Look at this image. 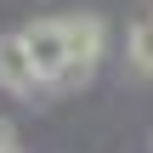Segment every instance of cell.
I'll list each match as a JSON object with an SVG mask.
<instances>
[{
  "label": "cell",
  "instance_id": "cell-1",
  "mask_svg": "<svg viewBox=\"0 0 153 153\" xmlns=\"http://www.w3.org/2000/svg\"><path fill=\"white\" fill-rule=\"evenodd\" d=\"M57 23H62V40H68V68H62V79L51 85V97L91 85L97 68H102V57H108V23H102L97 11H62Z\"/></svg>",
  "mask_w": 153,
  "mask_h": 153
},
{
  "label": "cell",
  "instance_id": "cell-2",
  "mask_svg": "<svg viewBox=\"0 0 153 153\" xmlns=\"http://www.w3.org/2000/svg\"><path fill=\"white\" fill-rule=\"evenodd\" d=\"M23 45H28V62H34V74H40V97H51V85H57V79H62V68H68L62 23H57V17L28 23V28H23Z\"/></svg>",
  "mask_w": 153,
  "mask_h": 153
},
{
  "label": "cell",
  "instance_id": "cell-3",
  "mask_svg": "<svg viewBox=\"0 0 153 153\" xmlns=\"http://www.w3.org/2000/svg\"><path fill=\"white\" fill-rule=\"evenodd\" d=\"M0 91L6 97H40V74L28 62L23 34H0Z\"/></svg>",
  "mask_w": 153,
  "mask_h": 153
},
{
  "label": "cell",
  "instance_id": "cell-4",
  "mask_svg": "<svg viewBox=\"0 0 153 153\" xmlns=\"http://www.w3.org/2000/svg\"><path fill=\"white\" fill-rule=\"evenodd\" d=\"M125 57H131V68H136L142 79H153V6L131 23V34H125Z\"/></svg>",
  "mask_w": 153,
  "mask_h": 153
},
{
  "label": "cell",
  "instance_id": "cell-5",
  "mask_svg": "<svg viewBox=\"0 0 153 153\" xmlns=\"http://www.w3.org/2000/svg\"><path fill=\"white\" fill-rule=\"evenodd\" d=\"M0 153H17V125L0 119Z\"/></svg>",
  "mask_w": 153,
  "mask_h": 153
}]
</instances>
